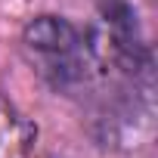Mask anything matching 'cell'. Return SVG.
Here are the masks:
<instances>
[{"label":"cell","mask_w":158,"mask_h":158,"mask_svg":"<svg viewBox=\"0 0 158 158\" xmlns=\"http://www.w3.org/2000/svg\"><path fill=\"white\" fill-rule=\"evenodd\" d=\"M22 56L50 90L65 96L84 93L96 77L87 34L62 16L31 19L22 31Z\"/></svg>","instance_id":"1"},{"label":"cell","mask_w":158,"mask_h":158,"mask_svg":"<svg viewBox=\"0 0 158 158\" xmlns=\"http://www.w3.org/2000/svg\"><path fill=\"white\" fill-rule=\"evenodd\" d=\"M87 40L93 50L96 74L124 77L133 87H136V81L149 77V53H146L139 25L127 3H121V0L106 3L93 31L87 34Z\"/></svg>","instance_id":"2"},{"label":"cell","mask_w":158,"mask_h":158,"mask_svg":"<svg viewBox=\"0 0 158 158\" xmlns=\"http://www.w3.org/2000/svg\"><path fill=\"white\" fill-rule=\"evenodd\" d=\"M37 127L6 99L0 96V158H34Z\"/></svg>","instance_id":"3"}]
</instances>
